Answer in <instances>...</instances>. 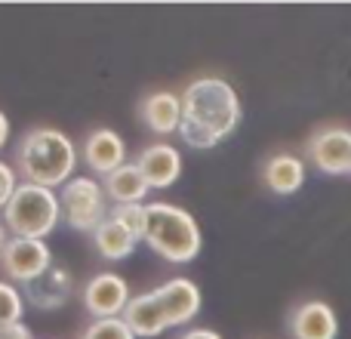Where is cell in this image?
<instances>
[{
  "label": "cell",
  "mask_w": 351,
  "mask_h": 339,
  "mask_svg": "<svg viewBox=\"0 0 351 339\" xmlns=\"http://www.w3.org/2000/svg\"><path fill=\"white\" fill-rule=\"evenodd\" d=\"M136 244H139V237L114 216H108L96 231H93V247H96L108 262L127 259V256L136 250Z\"/></svg>",
  "instance_id": "obj_18"
},
{
  "label": "cell",
  "mask_w": 351,
  "mask_h": 339,
  "mask_svg": "<svg viewBox=\"0 0 351 339\" xmlns=\"http://www.w3.org/2000/svg\"><path fill=\"white\" fill-rule=\"evenodd\" d=\"M16 188H19V182H16V170L0 161V210H3V207L10 204V198L16 194Z\"/></svg>",
  "instance_id": "obj_22"
},
{
  "label": "cell",
  "mask_w": 351,
  "mask_h": 339,
  "mask_svg": "<svg viewBox=\"0 0 351 339\" xmlns=\"http://www.w3.org/2000/svg\"><path fill=\"white\" fill-rule=\"evenodd\" d=\"M6 139H10V121H6V115L0 111V148L6 145Z\"/></svg>",
  "instance_id": "obj_25"
},
{
  "label": "cell",
  "mask_w": 351,
  "mask_h": 339,
  "mask_svg": "<svg viewBox=\"0 0 351 339\" xmlns=\"http://www.w3.org/2000/svg\"><path fill=\"white\" fill-rule=\"evenodd\" d=\"M262 182L268 191L290 198L305 185V161L296 154H271L262 167Z\"/></svg>",
  "instance_id": "obj_15"
},
{
  "label": "cell",
  "mask_w": 351,
  "mask_h": 339,
  "mask_svg": "<svg viewBox=\"0 0 351 339\" xmlns=\"http://www.w3.org/2000/svg\"><path fill=\"white\" fill-rule=\"evenodd\" d=\"M84 339H139L123 318H102L84 330Z\"/></svg>",
  "instance_id": "obj_20"
},
{
  "label": "cell",
  "mask_w": 351,
  "mask_h": 339,
  "mask_svg": "<svg viewBox=\"0 0 351 339\" xmlns=\"http://www.w3.org/2000/svg\"><path fill=\"white\" fill-rule=\"evenodd\" d=\"M53 266V250L34 237H10L0 253V272L16 284H28Z\"/></svg>",
  "instance_id": "obj_6"
},
{
  "label": "cell",
  "mask_w": 351,
  "mask_h": 339,
  "mask_svg": "<svg viewBox=\"0 0 351 339\" xmlns=\"http://www.w3.org/2000/svg\"><path fill=\"white\" fill-rule=\"evenodd\" d=\"M16 167L19 176L31 185L59 188L71 182V173L77 167V148L62 130L37 127L28 130L19 142Z\"/></svg>",
  "instance_id": "obj_2"
},
{
  "label": "cell",
  "mask_w": 351,
  "mask_h": 339,
  "mask_svg": "<svg viewBox=\"0 0 351 339\" xmlns=\"http://www.w3.org/2000/svg\"><path fill=\"white\" fill-rule=\"evenodd\" d=\"M348 176H351V170H348Z\"/></svg>",
  "instance_id": "obj_27"
},
{
  "label": "cell",
  "mask_w": 351,
  "mask_h": 339,
  "mask_svg": "<svg viewBox=\"0 0 351 339\" xmlns=\"http://www.w3.org/2000/svg\"><path fill=\"white\" fill-rule=\"evenodd\" d=\"M80 154H84L86 167H90L96 176H102V179L127 164V145H123L121 136L108 127L93 130V133L84 139V152Z\"/></svg>",
  "instance_id": "obj_11"
},
{
  "label": "cell",
  "mask_w": 351,
  "mask_h": 339,
  "mask_svg": "<svg viewBox=\"0 0 351 339\" xmlns=\"http://www.w3.org/2000/svg\"><path fill=\"white\" fill-rule=\"evenodd\" d=\"M111 216L121 219L139 241H145V225H148V204H123V207H111Z\"/></svg>",
  "instance_id": "obj_21"
},
{
  "label": "cell",
  "mask_w": 351,
  "mask_h": 339,
  "mask_svg": "<svg viewBox=\"0 0 351 339\" xmlns=\"http://www.w3.org/2000/svg\"><path fill=\"white\" fill-rule=\"evenodd\" d=\"M0 339H34L28 327H22V324H3L0 327Z\"/></svg>",
  "instance_id": "obj_23"
},
{
  "label": "cell",
  "mask_w": 351,
  "mask_h": 339,
  "mask_svg": "<svg viewBox=\"0 0 351 339\" xmlns=\"http://www.w3.org/2000/svg\"><path fill=\"white\" fill-rule=\"evenodd\" d=\"M290 336L293 339H336L339 336V318L333 305L324 299H308L299 303L290 312Z\"/></svg>",
  "instance_id": "obj_9"
},
{
  "label": "cell",
  "mask_w": 351,
  "mask_h": 339,
  "mask_svg": "<svg viewBox=\"0 0 351 339\" xmlns=\"http://www.w3.org/2000/svg\"><path fill=\"white\" fill-rule=\"evenodd\" d=\"M136 167L148 179L152 191H160V188H170L182 176V154L173 145H167V142H154V145L142 148Z\"/></svg>",
  "instance_id": "obj_13"
},
{
  "label": "cell",
  "mask_w": 351,
  "mask_h": 339,
  "mask_svg": "<svg viewBox=\"0 0 351 339\" xmlns=\"http://www.w3.org/2000/svg\"><path fill=\"white\" fill-rule=\"evenodd\" d=\"M80 299H84V309L93 315V321H102V318H123L133 296H130V287L121 274L99 272L84 284Z\"/></svg>",
  "instance_id": "obj_8"
},
{
  "label": "cell",
  "mask_w": 351,
  "mask_h": 339,
  "mask_svg": "<svg viewBox=\"0 0 351 339\" xmlns=\"http://www.w3.org/2000/svg\"><path fill=\"white\" fill-rule=\"evenodd\" d=\"M305 158L315 170L327 176H348L351 170V130L346 127H324L315 130L305 142Z\"/></svg>",
  "instance_id": "obj_7"
},
{
  "label": "cell",
  "mask_w": 351,
  "mask_h": 339,
  "mask_svg": "<svg viewBox=\"0 0 351 339\" xmlns=\"http://www.w3.org/2000/svg\"><path fill=\"white\" fill-rule=\"evenodd\" d=\"M62 222V200L53 188H40L31 182H19L16 194L3 207V225L12 237L43 241Z\"/></svg>",
  "instance_id": "obj_4"
},
{
  "label": "cell",
  "mask_w": 351,
  "mask_h": 339,
  "mask_svg": "<svg viewBox=\"0 0 351 339\" xmlns=\"http://www.w3.org/2000/svg\"><path fill=\"white\" fill-rule=\"evenodd\" d=\"M139 117H142V124L158 136L179 133V127H182V96H176V93H170V90L148 93L139 105Z\"/></svg>",
  "instance_id": "obj_14"
},
{
  "label": "cell",
  "mask_w": 351,
  "mask_h": 339,
  "mask_svg": "<svg viewBox=\"0 0 351 339\" xmlns=\"http://www.w3.org/2000/svg\"><path fill=\"white\" fill-rule=\"evenodd\" d=\"M123 321H127L130 330H133L136 336H142V339H154V336H160L167 327H170L154 290L139 293V296L130 299L127 312H123Z\"/></svg>",
  "instance_id": "obj_16"
},
{
  "label": "cell",
  "mask_w": 351,
  "mask_h": 339,
  "mask_svg": "<svg viewBox=\"0 0 351 339\" xmlns=\"http://www.w3.org/2000/svg\"><path fill=\"white\" fill-rule=\"evenodd\" d=\"M102 188L108 194V200H114V207H123V204H142L152 191L148 179L142 176V170L136 164H123L121 170H114L111 176L102 179Z\"/></svg>",
  "instance_id": "obj_17"
},
{
  "label": "cell",
  "mask_w": 351,
  "mask_h": 339,
  "mask_svg": "<svg viewBox=\"0 0 351 339\" xmlns=\"http://www.w3.org/2000/svg\"><path fill=\"white\" fill-rule=\"evenodd\" d=\"M145 244L173 266H185L200 253V229L197 219L176 204H148Z\"/></svg>",
  "instance_id": "obj_3"
},
{
  "label": "cell",
  "mask_w": 351,
  "mask_h": 339,
  "mask_svg": "<svg viewBox=\"0 0 351 339\" xmlns=\"http://www.w3.org/2000/svg\"><path fill=\"white\" fill-rule=\"evenodd\" d=\"M179 339H222L216 334V330H206V327H191V330H185Z\"/></svg>",
  "instance_id": "obj_24"
},
{
  "label": "cell",
  "mask_w": 351,
  "mask_h": 339,
  "mask_svg": "<svg viewBox=\"0 0 351 339\" xmlns=\"http://www.w3.org/2000/svg\"><path fill=\"white\" fill-rule=\"evenodd\" d=\"M241 124V99L222 78L191 80L182 93L179 136L191 148H216Z\"/></svg>",
  "instance_id": "obj_1"
},
{
  "label": "cell",
  "mask_w": 351,
  "mask_h": 339,
  "mask_svg": "<svg viewBox=\"0 0 351 339\" xmlns=\"http://www.w3.org/2000/svg\"><path fill=\"white\" fill-rule=\"evenodd\" d=\"M154 293H158V303L164 309L170 327H182L200 312V287L188 278L167 281V284L154 287Z\"/></svg>",
  "instance_id": "obj_12"
},
{
  "label": "cell",
  "mask_w": 351,
  "mask_h": 339,
  "mask_svg": "<svg viewBox=\"0 0 351 339\" xmlns=\"http://www.w3.org/2000/svg\"><path fill=\"white\" fill-rule=\"evenodd\" d=\"M6 241H10V237H6V225H3V219H0V253H3Z\"/></svg>",
  "instance_id": "obj_26"
},
{
  "label": "cell",
  "mask_w": 351,
  "mask_h": 339,
  "mask_svg": "<svg viewBox=\"0 0 351 339\" xmlns=\"http://www.w3.org/2000/svg\"><path fill=\"white\" fill-rule=\"evenodd\" d=\"M25 315V293H19L10 281H0V327L19 324Z\"/></svg>",
  "instance_id": "obj_19"
},
{
  "label": "cell",
  "mask_w": 351,
  "mask_h": 339,
  "mask_svg": "<svg viewBox=\"0 0 351 339\" xmlns=\"http://www.w3.org/2000/svg\"><path fill=\"white\" fill-rule=\"evenodd\" d=\"M59 200H62V219L74 231H90L93 235L111 216V204L105 188L96 179H86V176H77L68 185H62Z\"/></svg>",
  "instance_id": "obj_5"
},
{
  "label": "cell",
  "mask_w": 351,
  "mask_h": 339,
  "mask_svg": "<svg viewBox=\"0 0 351 339\" xmlns=\"http://www.w3.org/2000/svg\"><path fill=\"white\" fill-rule=\"evenodd\" d=\"M71 290H74L71 272L65 266H59V262H53L43 274H37L34 281L25 284V303H31L40 312H56L68 303Z\"/></svg>",
  "instance_id": "obj_10"
}]
</instances>
